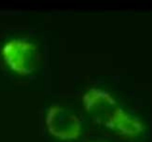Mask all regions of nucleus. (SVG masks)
Segmentation results:
<instances>
[{
    "mask_svg": "<svg viewBox=\"0 0 152 142\" xmlns=\"http://www.w3.org/2000/svg\"><path fill=\"white\" fill-rule=\"evenodd\" d=\"M85 108L96 122L128 137H136L144 130L138 118L129 114L105 91L88 89L83 95Z\"/></svg>",
    "mask_w": 152,
    "mask_h": 142,
    "instance_id": "f257e3e1",
    "label": "nucleus"
},
{
    "mask_svg": "<svg viewBox=\"0 0 152 142\" xmlns=\"http://www.w3.org/2000/svg\"><path fill=\"white\" fill-rule=\"evenodd\" d=\"M1 54L10 69L21 74L35 71L39 63L37 47L27 40L12 39L3 45Z\"/></svg>",
    "mask_w": 152,
    "mask_h": 142,
    "instance_id": "f03ea898",
    "label": "nucleus"
},
{
    "mask_svg": "<svg viewBox=\"0 0 152 142\" xmlns=\"http://www.w3.org/2000/svg\"><path fill=\"white\" fill-rule=\"evenodd\" d=\"M46 126L53 136L60 140L77 139L81 134V122L77 116L60 106H52L46 114Z\"/></svg>",
    "mask_w": 152,
    "mask_h": 142,
    "instance_id": "7ed1b4c3",
    "label": "nucleus"
}]
</instances>
